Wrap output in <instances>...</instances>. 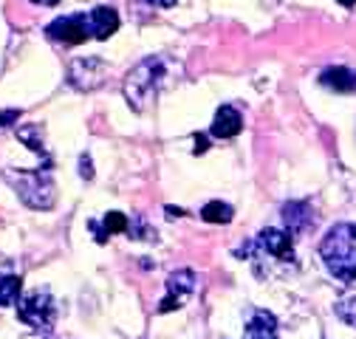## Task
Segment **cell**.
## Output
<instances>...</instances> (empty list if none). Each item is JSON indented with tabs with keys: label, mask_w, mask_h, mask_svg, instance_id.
Here are the masks:
<instances>
[{
	"label": "cell",
	"mask_w": 356,
	"mask_h": 339,
	"mask_svg": "<svg viewBox=\"0 0 356 339\" xmlns=\"http://www.w3.org/2000/svg\"><path fill=\"white\" fill-rule=\"evenodd\" d=\"M320 254L337 280L353 283L356 280V224H337L334 229H328V235L320 243Z\"/></svg>",
	"instance_id": "cell-1"
},
{
	"label": "cell",
	"mask_w": 356,
	"mask_h": 339,
	"mask_svg": "<svg viewBox=\"0 0 356 339\" xmlns=\"http://www.w3.org/2000/svg\"><path fill=\"white\" fill-rule=\"evenodd\" d=\"M238 254H252L254 261V269L266 261L263 277L266 274H275L272 266H280V269H294L297 266V258H294V243H291V235L289 232H280V229H263L249 246L238 249Z\"/></svg>",
	"instance_id": "cell-2"
},
{
	"label": "cell",
	"mask_w": 356,
	"mask_h": 339,
	"mask_svg": "<svg viewBox=\"0 0 356 339\" xmlns=\"http://www.w3.org/2000/svg\"><path fill=\"white\" fill-rule=\"evenodd\" d=\"M164 82V63L159 57H150L145 63H139L136 68H133L124 79V97L133 108H142L156 91H159V85Z\"/></svg>",
	"instance_id": "cell-3"
},
{
	"label": "cell",
	"mask_w": 356,
	"mask_h": 339,
	"mask_svg": "<svg viewBox=\"0 0 356 339\" xmlns=\"http://www.w3.org/2000/svg\"><path fill=\"white\" fill-rule=\"evenodd\" d=\"M17 317H20L26 325H31L34 331L51 333L54 320H57V306H54V300H51L49 291H34V294H29L26 300L20 303Z\"/></svg>",
	"instance_id": "cell-4"
},
{
	"label": "cell",
	"mask_w": 356,
	"mask_h": 339,
	"mask_svg": "<svg viewBox=\"0 0 356 339\" xmlns=\"http://www.w3.org/2000/svg\"><path fill=\"white\" fill-rule=\"evenodd\" d=\"M46 34L57 42H65V46H76V42H85L88 37H94V28H91V17L88 15H63L46 26Z\"/></svg>",
	"instance_id": "cell-5"
},
{
	"label": "cell",
	"mask_w": 356,
	"mask_h": 339,
	"mask_svg": "<svg viewBox=\"0 0 356 339\" xmlns=\"http://www.w3.org/2000/svg\"><path fill=\"white\" fill-rule=\"evenodd\" d=\"M195 291V274L190 269H181V272H175L167 277V297L161 300L159 311L167 314V311H175V308H181L190 297Z\"/></svg>",
	"instance_id": "cell-6"
},
{
	"label": "cell",
	"mask_w": 356,
	"mask_h": 339,
	"mask_svg": "<svg viewBox=\"0 0 356 339\" xmlns=\"http://www.w3.org/2000/svg\"><path fill=\"white\" fill-rule=\"evenodd\" d=\"M283 221H286L291 238L302 235L308 226H314V218H311V206L305 201H289L283 206Z\"/></svg>",
	"instance_id": "cell-7"
},
{
	"label": "cell",
	"mask_w": 356,
	"mask_h": 339,
	"mask_svg": "<svg viewBox=\"0 0 356 339\" xmlns=\"http://www.w3.org/2000/svg\"><path fill=\"white\" fill-rule=\"evenodd\" d=\"M241 127H243V119L241 113L232 108V105H220L218 113H215V122H212V136L218 139H232L241 133Z\"/></svg>",
	"instance_id": "cell-8"
},
{
	"label": "cell",
	"mask_w": 356,
	"mask_h": 339,
	"mask_svg": "<svg viewBox=\"0 0 356 339\" xmlns=\"http://www.w3.org/2000/svg\"><path fill=\"white\" fill-rule=\"evenodd\" d=\"M88 17H91V28H94L97 40H108L119 28V15L111 6H97V9L88 12Z\"/></svg>",
	"instance_id": "cell-9"
},
{
	"label": "cell",
	"mask_w": 356,
	"mask_h": 339,
	"mask_svg": "<svg viewBox=\"0 0 356 339\" xmlns=\"http://www.w3.org/2000/svg\"><path fill=\"white\" fill-rule=\"evenodd\" d=\"M246 333H249V339H277V320H275V314L263 311V308L254 311L249 325H246Z\"/></svg>",
	"instance_id": "cell-10"
},
{
	"label": "cell",
	"mask_w": 356,
	"mask_h": 339,
	"mask_svg": "<svg viewBox=\"0 0 356 339\" xmlns=\"http://www.w3.org/2000/svg\"><path fill=\"white\" fill-rule=\"evenodd\" d=\"M320 82L325 85V88H334V91H342V94L356 91V74H353V71H348V68H342V65L323 71Z\"/></svg>",
	"instance_id": "cell-11"
},
{
	"label": "cell",
	"mask_w": 356,
	"mask_h": 339,
	"mask_svg": "<svg viewBox=\"0 0 356 339\" xmlns=\"http://www.w3.org/2000/svg\"><path fill=\"white\" fill-rule=\"evenodd\" d=\"M91 229H94L97 240H99V243H105L113 232H130V221L122 215V212H108L105 221H102V226H99L97 221H91Z\"/></svg>",
	"instance_id": "cell-12"
},
{
	"label": "cell",
	"mask_w": 356,
	"mask_h": 339,
	"mask_svg": "<svg viewBox=\"0 0 356 339\" xmlns=\"http://www.w3.org/2000/svg\"><path fill=\"white\" fill-rule=\"evenodd\" d=\"M232 206L229 204H220V201H209L204 209H201V218L207 224H229L232 221Z\"/></svg>",
	"instance_id": "cell-13"
},
{
	"label": "cell",
	"mask_w": 356,
	"mask_h": 339,
	"mask_svg": "<svg viewBox=\"0 0 356 339\" xmlns=\"http://www.w3.org/2000/svg\"><path fill=\"white\" fill-rule=\"evenodd\" d=\"M23 280L20 277H0V306H15L17 297H20Z\"/></svg>",
	"instance_id": "cell-14"
},
{
	"label": "cell",
	"mask_w": 356,
	"mask_h": 339,
	"mask_svg": "<svg viewBox=\"0 0 356 339\" xmlns=\"http://www.w3.org/2000/svg\"><path fill=\"white\" fill-rule=\"evenodd\" d=\"M334 311H337V317L342 322H348L350 328H356V297H345V300H339L334 306Z\"/></svg>",
	"instance_id": "cell-15"
},
{
	"label": "cell",
	"mask_w": 356,
	"mask_h": 339,
	"mask_svg": "<svg viewBox=\"0 0 356 339\" xmlns=\"http://www.w3.org/2000/svg\"><path fill=\"white\" fill-rule=\"evenodd\" d=\"M17 119H20V110H3V113H0V127L15 124Z\"/></svg>",
	"instance_id": "cell-16"
},
{
	"label": "cell",
	"mask_w": 356,
	"mask_h": 339,
	"mask_svg": "<svg viewBox=\"0 0 356 339\" xmlns=\"http://www.w3.org/2000/svg\"><path fill=\"white\" fill-rule=\"evenodd\" d=\"M79 167H82V176H85V179H91V176H94V170H91V158H88V156H82V158H79Z\"/></svg>",
	"instance_id": "cell-17"
},
{
	"label": "cell",
	"mask_w": 356,
	"mask_h": 339,
	"mask_svg": "<svg viewBox=\"0 0 356 339\" xmlns=\"http://www.w3.org/2000/svg\"><path fill=\"white\" fill-rule=\"evenodd\" d=\"M207 147H209L207 144V136H198L195 133V153H207Z\"/></svg>",
	"instance_id": "cell-18"
},
{
	"label": "cell",
	"mask_w": 356,
	"mask_h": 339,
	"mask_svg": "<svg viewBox=\"0 0 356 339\" xmlns=\"http://www.w3.org/2000/svg\"><path fill=\"white\" fill-rule=\"evenodd\" d=\"M147 3H153L159 9H170V6H175V0H147Z\"/></svg>",
	"instance_id": "cell-19"
},
{
	"label": "cell",
	"mask_w": 356,
	"mask_h": 339,
	"mask_svg": "<svg viewBox=\"0 0 356 339\" xmlns=\"http://www.w3.org/2000/svg\"><path fill=\"white\" fill-rule=\"evenodd\" d=\"M184 209H175V206H167V218H181Z\"/></svg>",
	"instance_id": "cell-20"
},
{
	"label": "cell",
	"mask_w": 356,
	"mask_h": 339,
	"mask_svg": "<svg viewBox=\"0 0 356 339\" xmlns=\"http://www.w3.org/2000/svg\"><path fill=\"white\" fill-rule=\"evenodd\" d=\"M34 3H42V6H57L60 0H34Z\"/></svg>",
	"instance_id": "cell-21"
},
{
	"label": "cell",
	"mask_w": 356,
	"mask_h": 339,
	"mask_svg": "<svg viewBox=\"0 0 356 339\" xmlns=\"http://www.w3.org/2000/svg\"><path fill=\"white\" fill-rule=\"evenodd\" d=\"M339 3H345V6H353V3H356V0H339Z\"/></svg>",
	"instance_id": "cell-22"
}]
</instances>
